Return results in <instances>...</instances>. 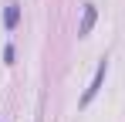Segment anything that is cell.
<instances>
[{
    "mask_svg": "<svg viewBox=\"0 0 125 122\" xmlns=\"http://www.w3.org/2000/svg\"><path fill=\"white\" fill-rule=\"evenodd\" d=\"M95 20H98V10H95V3H84L81 24H78V37H88V34H91V27H95Z\"/></svg>",
    "mask_w": 125,
    "mask_h": 122,
    "instance_id": "obj_2",
    "label": "cell"
},
{
    "mask_svg": "<svg viewBox=\"0 0 125 122\" xmlns=\"http://www.w3.org/2000/svg\"><path fill=\"white\" fill-rule=\"evenodd\" d=\"M17 20H21V3H17V0H7V10H3V24H7V31H14Z\"/></svg>",
    "mask_w": 125,
    "mask_h": 122,
    "instance_id": "obj_3",
    "label": "cell"
},
{
    "mask_svg": "<svg viewBox=\"0 0 125 122\" xmlns=\"http://www.w3.org/2000/svg\"><path fill=\"white\" fill-rule=\"evenodd\" d=\"M105 75H108V58H102V61H98V68H95V78H91V85L84 88V95H81V105H88V102H91L95 95H98V92H102Z\"/></svg>",
    "mask_w": 125,
    "mask_h": 122,
    "instance_id": "obj_1",
    "label": "cell"
}]
</instances>
